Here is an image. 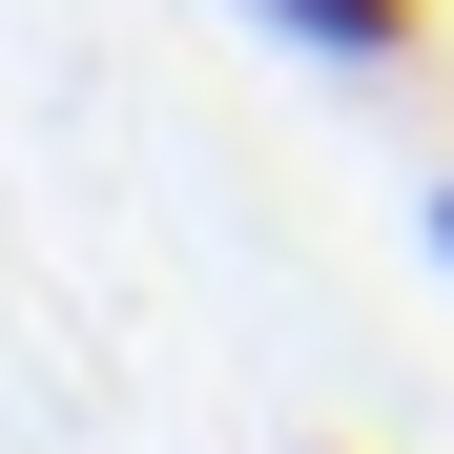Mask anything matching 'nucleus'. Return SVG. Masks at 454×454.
<instances>
[{
    "mask_svg": "<svg viewBox=\"0 0 454 454\" xmlns=\"http://www.w3.org/2000/svg\"><path fill=\"white\" fill-rule=\"evenodd\" d=\"M269 21L310 62H351V83H413V62H434V0H269Z\"/></svg>",
    "mask_w": 454,
    "mask_h": 454,
    "instance_id": "obj_1",
    "label": "nucleus"
},
{
    "mask_svg": "<svg viewBox=\"0 0 454 454\" xmlns=\"http://www.w3.org/2000/svg\"><path fill=\"white\" fill-rule=\"evenodd\" d=\"M434 269H454V166H434Z\"/></svg>",
    "mask_w": 454,
    "mask_h": 454,
    "instance_id": "obj_2",
    "label": "nucleus"
},
{
    "mask_svg": "<svg viewBox=\"0 0 454 454\" xmlns=\"http://www.w3.org/2000/svg\"><path fill=\"white\" fill-rule=\"evenodd\" d=\"M310 454H351V434H310Z\"/></svg>",
    "mask_w": 454,
    "mask_h": 454,
    "instance_id": "obj_3",
    "label": "nucleus"
}]
</instances>
